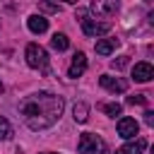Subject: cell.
Here are the masks:
<instances>
[{
	"mask_svg": "<svg viewBox=\"0 0 154 154\" xmlns=\"http://www.w3.org/2000/svg\"><path fill=\"white\" fill-rule=\"evenodd\" d=\"M63 106H65L63 96H55L51 91H38V94L26 96L19 103V113L24 116V123L31 130H43V128H51L53 123H58Z\"/></svg>",
	"mask_w": 154,
	"mask_h": 154,
	"instance_id": "6da1fadb",
	"label": "cell"
},
{
	"mask_svg": "<svg viewBox=\"0 0 154 154\" xmlns=\"http://www.w3.org/2000/svg\"><path fill=\"white\" fill-rule=\"evenodd\" d=\"M48 154H53V152H48Z\"/></svg>",
	"mask_w": 154,
	"mask_h": 154,
	"instance_id": "cb8c5ba5",
	"label": "cell"
},
{
	"mask_svg": "<svg viewBox=\"0 0 154 154\" xmlns=\"http://www.w3.org/2000/svg\"><path fill=\"white\" fill-rule=\"evenodd\" d=\"M147 149V140L144 137H137V140H130L128 144H123L116 154H142Z\"/></svg>",
	"mask_w": 154,
	"mask_h": 154,
	"instance_id": "30bf717a",
	"label": "cell"
},
{
	"mask_svg": "<svg viewBox=\"0 0 154 154\" xmlns=\"http://www.w3.org/2000/svg\"><path fill=\"white\" fill-rule=\"evenodd\" d=\"M72 118L77 120V123H84L87 118H89V106L87 103H75V108H72Z\"/></svg>",
	"mask_w": 154,
	"mask_h": 154,
	"instance_id": "4fadbf2b",
	"label": "cell"
},
{
	"mask_svg": "<svg viewBox=\"0 0 154 154\" xmlns=\"http://www.w3.org/2000/svg\"><path fill=\"white\" fill-rule=\"evenodd\" d=\"M12 137V125L5 116H0V140H10Z\"/></svg>",
	"mask_w": 154,
	"mask_h": 154,
	"instance_id": "9a60e30c",
	"label": "cell"
},
{
	"mask_svg": "<svg viewBox=\"0 0 154 154\" xmlns=\"http://www.w3.org/2000/svg\"><path fill=\"white\" fill-rule=\"evenodd\" d=\"M152 77H154V67L149 63H137L132 67V79L135 82H149Z\"/></svg>",
	"mask_w": 154,
	"mask_h": 154,
	"instance_id": "9c48e42d",
	"label": "cell"
},
{
	"mask_svg": "<svg viewBox=\"0 0 154 154\" xmlns=\"http://www.w3.org/2000/svg\"><path fill=\"white\" fill-rule=\"evenodd\" d=\"M24 58H26V65L34 70H46V65H48V53L38 43H29L24 51Z\"/></svg>",
	"mask_w": 154,
	"mask_h": 154,
	"instance_id": "277c9868",
	"label": "cell"
},
{
	"mask_svg": "<svg viewBox=\"0 0 154 154\" xmlns=\"http://www.w3.org/2000/svg\"><path fill=\"white\" fill-rule=\"evenodd\" d=\"M63 2H72V5H75V2H77V0H63Z\"/></svg>",
	"mask_w": 154,
	"mask_h": 154,
	"instance_id": "44dd1931",
	"label": "cell"
},
{
	"mask_svg": "<svg viewBox=\"0 0 154 154\" xmlns=\"http://www.w3.org/2000/svg\"><path fill=\"white\" fill-rule=\"evenodd\" d=\"M101 111H103L106 116L116 118V116H120V113H123V106H120V103H103V106H101Z\"/></svg>",
	"mask_w": 154,
	"mask_h": 154,
	"instance_id": "2e32d148",
	"label": "cell"
},
{
	"mask_svg": "<svg viewBox=\"0 0 154 154\" xmlns=\"http://www.w3.org/2000/svg\"><path fill=\"white\" fill-rule=\"evenodd\" d=\"M84 70H87V55H84L82 51H77V53L72 55L70 67H67V77L77 79V77H82V75H84Z\"/></svg>",
	"mask_w": 154,
	"mask_h": 154,
	"instance_id": "8992f818",
	"label": "cell"
},
{
	"mask_svg": "<svg viewBox=\"0 0 154 154\" xmlns=\"http://www.w3.org/2000/svg\"><path fill=\"white\" fill-rule=\"evenodd\" d=\"M77 19H79V26L87 36H101V34L111 31V22H96L89 17L87 10H77Z\"/></svg>",
	"mask_w": 154,
	"mask_h": 154,
	"instance_id": "7a4b0ae2",
	"label": "cell"
},
{
	"mask_svg": "<svg viewBox=\"0 0 154 154\" xmlns=\"http://www.w3.org/2000/svg\"><path fill=\"white\" fill-rule=\"evenodd\" d=\"M137 130H140V123L135 118H120L118 120V135L123 140H132L137 135Z\"/></svg>",
	"mask_w": 154,
	"mask_h": 154,
	"instance_id": "52a82bcc",
	"label": "cell"
},
{
	"mask_svg": "<svg viewBox=\"0 0 154 154\" xmlns=\"http://www.w3.org/2000/svg\"><path fill=\"white\" fill-rule=\"evenodd\" d=\"M144 2H152V0H144Z\"/></svg>",
	"mask_w": 154,
	"mask_h": 154,
	"instance_id": "603a6c76",
	"label": "cell"
},
{
	"mask_svg": "<svg viewBox=\"0 0 154 154\" xmlns=\"http://www.w3.org/2000/svg\"><path fill=\"white\" fill-rule=\"evenodd\" d=\"M26 26H29L31 34H43V31L48 29V19H46L43 14H31V17L26 19Z\"/></svg>",
	"mask_w": 154,
	"mask_h": 154,
	"instance_id": "8fae6325",
	"label": "cell"
},
{
	"mask_svg": "<svg viewBox=\"0 0 154 154\" xmlns=\"http://www.w3.org/2000/svg\"><path fill=\"white\" fill-rule=\"evenodd\" d=\"M2 89H5V87H2V82H0V94H2Z\"/></svg>",
	"mask_w": 154,
	"mask_h": 154,
	"instance_id": "7402d4cb",
	"label": "cell"
},
{
	"mask_svg": "<svg viewBox=\"0 0 154 154\" xmlns=\"http://www.w3.org/2000/svg\"><path fill=\"white\" fill-rule=\"evenodd\" d=\"M51 46H53L55 51H65V48L70 46V38H67L65 34H53V38H51Z\"/></svg>",
	"mask_w": 154,
	"mask_h": 154,
	"instance_id": "5bb4252c",
	"label": "cell"
},
{
	"mask_svg": "<svg viewBox=\"0 0 154 154\" xmlns=\"http://www.w3.org/2000/svg\"><path fill=\"white\" fill-rule=\"evenodd\" d=\"M118 46H120L118 38H101V41H96V53L99 55H111Z\"/></svg>",
	"mask_w": 154,
	"mask_h": 154,
	"instance_id": "7c38bea8",
	"label": "cell"
},
{
	"mask_svg": "<svg viewBox=\"0 0 154 154\" xmlns=\"http://www.w3.org/2000/svg\"><path fill=\"white\" fill-rule=\"evenodd\" d=\"M38 7H41L43 12H51V14L60 12V5H58V2H53V0H38Z\"/></svg>",
	"mask_w": 154,
	"mask_h": 154,
	"instance_id": "e0dca14e",
	"label": "cell"
},
{
	"mask_svg": "<svg viewBox=\"0 0 154 154\" xmlns=\"http://www.w3.org/2000/svg\"><path fill=\"white\" fill-rule=\"evenodd\" d=\"M99 84H101L103 89L113 91V94H123V91L128 89V82H123V79H118V77H111V75H101V77H99Z\"/></svg>",
	"mask_w": 154,
	"mask_h": 154,
	"instance_id": "ba28073f",
	"label": "cell"
},
{
	"mask_svg": "<svg viewBox=\"0 0 154 154\" xmlns=\"http://www.w3.org/2000/svg\"><path fill=\"white\" fill-rule=\"evenodd\" d=\"M118 7H120L118 0H91V12L96 17H113Z\"/></svg>",
	"mask_w": 154,
	"mask_h": 154,
	"instance_id": "5b68a950",
	"label": "cell"
},
{
	"mask_svg": "<svg viewBox=\"0 0 154 154\" xmlns=\"http://www.w3.org/2000/svg\"><path fill=\"white\" fill-rule=\"evenodd\" d=\"M103 149H106L103 140L94 132H82L79 140H77V152L79 154H103Z\"/></svg>",
	"mask_w": 154,
	"mask_h": 154,
	"instance_id": "3957f363",
	"label": "cell"
},
{
	"mask_svg": "<svg viewBox=\"0 0 154 154\" xmlns=\"http://www.w3.org/2000/svg\"><path fill=\"white\" fill-rule=\"evenodd\" d=\"M128 63H130V55H120V58L111 60V67L113 70H123V67H128Z\"/></svg>",
	"mask_w": 154,
	"mask_h": 154,
	"instance_id": "ac0fdd59",
	"label": "cell"
},
{
	"mask_svg": "<svg viewBox=\"0 0 154 154\" xmlns=\"http://www.w3.org/2000/svg\"><path fill=\"white\" fill-rule=\"evenodd\" d=\"M144 123L147 125H154V111H144Z\"/></svg>",
	"mask_w": 154,
	"mask_h": 154,
	"instance_id": "ffe728a7",
	"label": "cell"
},
{
	"mask_svg": "<svg viewBox=\"0 0 154 154\" xmlns=\"http://www.w3.org/2000/svg\"><path fill=\"white\" fill-rule=\"evenodd\" d=\"M128 103H130V106H135V103H137V106H144V103H147V96H144V94H135V96H128Z\"/></svg>",
	"mask_w": 154,
	"mask_h": 154,
	"instance_id": "d6986e66",
	"label": "cell"
}]
</instances>
